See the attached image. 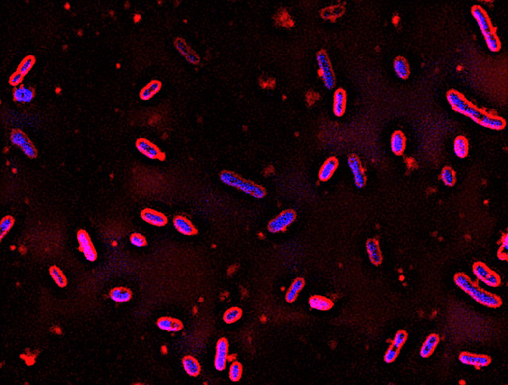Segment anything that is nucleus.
<instances>
[{
    "instance_id": "obj_1",
    "label": "nucleus",
    "mask_w": 508,
    "mask_h": 385,
    "mask_svg": "<svg viewBox=\"0 0 508 385\" xmlns=\"http://www.w3.org/2000/svg\"><path fill=\"white\" fill-rule=\"evenodd\" d=\"M446 100L452 110L471 118L477 124L491 130L500 131L506 126V121L502 117L487 113L480 109L467 100L464 95L455 89L449 90L446 92Z\"/></svg>"
},
{
    "instance_id": "obj_2",
    "label": "nucleus",
    "mask_w": 508,
    "mask_h": 385,
    "mask_svg": "<svg viewBox=\"0 0 508 385\" xmlns=\"http://www.w3.org/2000/svg\"><path fill=\"white\" fill-rule=\"evenodd\" d=\"M471 14L479 26L488 49L492 52L500 51L501 42L496 34V29L492 25L489 15L485 10L479 5H474L472 6Z\"/></svg>"
},
{
    "instance_id": "obj_3",
    "label": "nucleus",
    "mask_w": 508,
    "mask_h": 385,
    "mask_svg": "<svg viewBox=\"0 0 508 385\" xmlns=\"http://www.w3.org/2000/svg\"><path fill=\"white\" fill-rule=\"evenodd\" d=\"M456 285L460 287L462 290L473 297L476 301L489 307H498L501 304V301L497 296L489 294L484 291L477 288L475 284L472 283L471 280L466 275L463 274H456L454 278Z\"/></svg>"
},
{
    "instance_id": "obj_4",
    "label": "nucleus",
    "mask_w": 508,
    "mask_h": 385,
    "mask_svg": "<svg viewBox=\"0 0 508 385\" xmlns=\"http://www.w3.org/2000/svg\"><path fill=\"white\" fill-rule=\"evenodd\" d=\"M220 179L226 185L239 189L256 199H262L266 195V191L262 186L251 182L250 180H244L233 172L224 171L220 174Z\"/></svg>"
},
{
    "instance_id": "obj_5",
    "label": "nucleus",
    "mask_w": 508,
    "mask_h": 385,
    "mask_svg": "<svg viewBox=\"0 0 508 385\" xmlns=\"http://www.w3.org/2000/svg\"><path fill=\"white\" fill-rule=\"evenodd\" d=\"M317 62L319 68V74L325 87L333 89L335 86V76L328 55L325 50H321L317 54Z\"/></svg>"
},
{
    "instance_id": "obj_6",
    "label": "nucleus",
    "mask_w": 508,
    "mask_h": 385,
    "mask_svg": "<svg viewBox=\"0 0 508 385\" xmlns=\"http://www.w3.org/2000/svg\"><path fill=\"white\" fill-rule=\"evenodd\" d=\"M11 141L13 145H16L23 150V153L28 158H36L37 157V150L29 138L21 130L15 129L11 131Z\"/></svg>"
},
{
    "instance_id": "obj_7",
    "label": "nucleus",
    "mask_w": 508,
    "mask_h": 385,
    "mask_svg": "<svg viewBox=\"0 0 508 385\" xmlns=\"http://www.w3.org/2000/svg\"><path fill=\"white\" fill-rule=\"evenodd\" d=\"M296 214L292 210H286L271 220L268 229L271 233H278L284 231L295 221Z\"/></svg>"
},
{
    "instance_id": "obj_8",
    "label": "nucleus",
    "mask_w": 508,
    "mask_h": 385,
    "mask_svg": "<svg viewBox=\"0 0 508 385\" xmlns=\"http://www.w3.org/2000/svg\"><path fill=\"white\" fill-rule=\"evenodd\" d=\"M77 236L79 243V250L85 255V257L89 261L93 262L96 261L98 257L97 252L95 250L88 233L85 230H79Z\"/></svg>"
},
{
    "instance_id": "obj_9",
    "label": "nucleus",
    "mask_w": 508,
    "mask_h": 385,
    "mask_svg": "<svg viewBox=\"0 0 508 385\" xmlns=\"http://www.w3.org/2000/svg\"><path fill=\"white\" fill-rule=\"evenodd\" d=\"M136 147L140 153H142L147 158L153 160L164 161L166 155L157 145L145 138H139L136 141Z\"/></svg>"
},
{
    "instance_id": "obj_10",
    "label": "nucleus",
    "mask_w": 508,
    "mask_h": 385,
    "mask_svg": "<svg viewBox=\"0 0 508 385\" xmlns=\"http://www.w3.org/2000/svg\"><path fill=\"white\" fill-rule=\"evenodd\" d=\"M348 165L353 173L356 186L359 189L363 188L366 185V177L363 168H362V163L360 162L358 156L355 154L349 155V158H348Z\"/></svg>"
},
{
    "instance_id": "obj_11",
    "label": "nucleus",
    "mask_w": 508,
    "mask_h": 385,
    "mask_svg": "<svg viewBox=\"0 0 508 385\" xmlns=\"http://www.w3.org/2000/svg\"><path fill=\"white\" fill-rule=\"evenodd\" d=\"M228 349L229 343L227 340L223 338L218 341L216 345V354H215V367L218 371H223L226 369V364L227 360Z\"/></svg>"
},
{
    "instance_id": "obj_12",
    "label": "nucleus",
    "mask_w": 508,
    "mask_h": 385,
    "mask_svg": "<svg viewBox=\"0 0 508 385\" xmlns=\"http://www.w3.org/2000/svg\"><path fill=\"white\" fill-rule=\"evenodd\" d=\"M141 217L147 223L155 226H164L168 223V219L163 213L151 209L145 208L141 212Z\"/></svg>"
},
{
    "instance_id": "obj_13",
    "label": "nucleus",
    "mask_w": 508,
    "mask_h": 385,
    "mask_svg": "<svg viewBox=\"0 0 508 385\" xmlns=\"http://www.w3.org/2000/svg\"><path fill=\"white\" fill-rule=\"evenodd\" d=\"M347 95L343 88H339L334 94L333 111L335 116L341 117L345 114Z\"/></svg>"
},
{
    "instance_id": "obj_14",
    "label": "nucleus",
    "mask_w": 508,
    "mask_h": 385,
    "mask_svg": "<svg viewBox=\"0 0 508 385\" xmlns=\"http://www.w3.org/2000/svg\"><path fill=\"white\" fill-rule=\"evenodd\" d=\"M174 226L179 232L184 235L192 236L197 234V228L187 219L182 216H176L173 219Z\"/></svg>"
},
{
    "instance_id": "obj_15",
    "label": "nucleus",
    "mask_w": 508,
    "mask_h": 385,
    "mask_svg": "<svg viewBox=\"0 0 508 385\" xmlns=\"http://www.w3.org/2000/svg\"><path fill=\"white\" fill-rule=\"evenodd\" d=\"M157 325L160 329L168 332L180 331L184 327V324L180 319L171 317H161L157 319Z\"/></svg>"
},
{
    "instance_id": "obj_16",
    "label": "nucleus",
    "mask_w": 508,
    "mask_h": 385,
    "mask_svg": "<svg viewBox=\"0 0 508 385\" xmlns=\"http://www.w3.org/2000/svg\"><path fill=\"white\" fill-rule=\"evenodd\" d=\"M35 96V91L33 87L21 85L17 87L13 91L14 100L18 103H29Z\"/></svg>"
},
{
    "instance_id": "obj_17",
    "label": "nucleus",
    "mask_w": 508,
    "mask_h": 385,
    "mask_svg": "<svg viewBox=\"0 0 508 385\" xmlns=\"http://www.w3.org/2000/svg\"><path fill=\"white\" fill-rule=\"evenodd\" d=\"M461 363L465 364H471L473 366L484 367L490 364V358L487 356L482 355H473V354L463 353L459 358Z\"/></svg>"
},
{
    "instance_id": "obj_18",
    "label": "nucleus",
    "mask_w": 508,
    "mask_h": 385,
    "mask_svg": "<svg viewBox=\"0 0 508 385\" xmlns=\"http://www.w3.org/2000/svg\"><path fill=\"white\" fill-rule=\"evenodd\" d=\"M406 148V137L402 131H396L393 133L391 138V149L397 156L403 154Z\"/></svg>"
},
{
    "instance_id": "obj_19",
    "label": "nucleus",
    "mask_w": 508,
    "mask_h": 385,
    "mask_svg": "<svg viewBox=\"0 0 508 385\" xmlns=\"http://www.w3.org/2000/svg\"><path fill=\"white\" fill-rule=\"evenodd\" d=\"M175 46L176 49L180 51V54L192 64H198L199 62V58L197 54L191 50L190 47L187 45L186 42L182 38H176L175 40Z\"/></svg>"
},
{
    "instance_id": "obj_20",
    "label": "nucleus",
    "mask_w": 508,
    "mask_h": 385,
    "mask_svg": "<svg viewBox=\"0 0 508 385\" xmlns=\"http://www.w3.org/2000/svg\"><path fill=\"white\" fill-rule=\"evenodd\" d=\"M366 249H367L368 257L373 265H378L382 262V254L380 252L377 240L369 239L366 243Z\"/></svg>"
},
{
    "instance_id": "obj_21",
    "label": "nucleus",
    "mask_w": 508,
    "mask_h": 385,
    "mask_svg": "<svg viewBox=\"0 0 508 385\" xmlns=\"http://www.w3.org/2000/svg\"><path fill=\"white\" fill-rule=\"evenodd\" d=\"M339 165L338 159L335 157H331L324 162L319 172V179L322 181H327L334 174L335 170Z\"/></svg>"
},
{
    "instance_id": "obj_22",
    "label": "nucleus",
    "mask_w": 508,
    "mask_h": 385,
    "mask_svg": "<svg viewBox=\"0 0 508 385\" xmlns=\"http://www.w3.org/2000/svg\"><path fill=\"white\" fill-rule=\"evenodd\" d=\"M393 68L397 76L401 79L407 80L409 78L411 73L409 63L403 56H397L396 58L395 59Z\"/></svg>"
},
{
    "instance_id": "obj_23",
    "label": "nucleus",
    "mask_w": 508,
    "mask_h": 385,
    "mask_svg": "<svg viewBox=\"0 0 508 385\" xmlns=\"http://www.w3.org/2000/svg\"><path fill=\"white\" fill-rule=\"evenodd\" d=\"M132 292L124 287H116L110 291V298L117 302H128L132 298Z\"/></svg>"
},
{
    "instance_id": "obj_24",
    "label": "nucleus",
    "mask_w": 508,
    "mask_h": 385,
    "mask_svg": "<svg viewBox=\"0 0 508 385\" xmlns=\"http://www.w3.org/2000/svg\"><path fill=\"white\" fill-rule=\"evenodd\" d=\"M184 370L191 377H197L200 374L201 366L198 360L194 357L187 355L182 360Z\"/></svg>"
},
{
    "instance_id": "obj_25",
    "label": "nucleus",
    "mask_w": 508,
    "mask_h": 385,
    "mask_svg": "<svg viewBox=\"0 0 508 385\" xmlns=\"http://www.w3.org/2000/svg\"><path fill=\"white\" fill-rule=\"evenodd\" d=\"M454 153L458 158H465L469 154V141L463 135H459L455 138L453 143Z\"/></svg>"
},
{
    "instance_id": "obj_26",
    "label": "nucleus",
    "mask_w": 508,
    "mask_h": 385,
    "mask_svg": "<svg viewBox=\"0 0 508 385\" xmlns=\"http://www.w3.org/2000/svg\"><path fill=\"white\" fill-rule=\"evenodd\" d=\"M309 304L313 309L319 311H328L332 308L333 302L331 300L320 296H314L309 300Z\"/></svg>"
},
{
    "instance_id": "obj_27",
    "label": "nucleus",
    "mask_w": 508,
    "mask_h": 385,
    "mask_svg": "<svg viewBox=\"0 0 508 385\" xmlns=\"http://www.w3.org/2000/svg\"><path fill=\"white\" fill-rule=\"evenodd\" d=\"M49 272H50V275H51L53 280L60 288H65L66 287L67 284H68V280H67L66 276H65L62 270L60 268L57 267L56 265H52V266H50Z\"/></svg>"
},
{
    "instance_id": "obj_28",
    "label": "nucleus",
    "mask_w": 508,
    "mask_h": 385,
    "mask_svg": "<svg viewBox=\"0 0 508 385\" xmlns=\"http://www.w3.org/2000/svg\"><path fill=\"white\" fill-rule=\"evenodd\" d=\"M161 87V83L160 81H151L146 87H144L140 93V97L143 100H149L153 97V95L157 94L160 91Z\"/></svg>"
},
{
    "instance_id": "obj_29",
    "label": "nucleus",
    "mask_w": 508,
    "mask_h": 385,
    "mask_svg": "<svg viewBox=\"0 0 508 385\" xmlns=\"http://www.w3.org/2000/svg\"><path fill=\"white\" fill-rule=\"evenodd\" d=\"M304 286V280L302 278H298L293 284H291L289 290L287 291L286 294V301L287 302H293L297 298L299 292L303 289Z\"/></svg>"
},
{
    "instance_id": "obj_30",
    "label": "nucleus",
    "mask_w": 508,
    "mask_h": 385,
    "mask_svg": "<svg viewBox=\"0 0 508 385\" xmlns=\"http://www.w3.org/2000/svg\"><path fill=\"white\" fill-rule=\"evenodd\" d=\"M438 342H439V337L438 335L431 334V335L429 336L425 343L423 344V346L422 347L421 351H420L421 356L423 357V358H427V357L430 356V354L434 351L436 346L438 345Z\"/></svg>"
},
{
    "instance_id": "obj_31",
    "label": "nucleus",
    "mask_w": 508,
    "mask_h": 385,
    "mask_svg": "<svg viewBox=\"0 0 508 385\" xmlns=\"http://www.w3.org/2000/svg\"><path fill=\"white\" fill-rule=\"evenodd\" d=\"M441 179L446 186H453L456 180V172L450 166H446L442 168Z\"/></svg>"
},
{
    "instance_id": "obj_32",
    "label": "nucleus",
    "mask_w": 508,
    "mask_h": 385,
    "mask_svg": "<svg viewBox=\"0 0 508 385\" xmlns=\"http://www.w3.org/2000/svg\"><path fill=\"white\" fill-rule=\"evenodd\" d=\"M15 222V218L13 216H6L2 218L0 222V240H2L7 233L11 230Z\"/></svg>"
},
{
    "instance_id": "obj_33",
    "label": "nucleus",
    "mask_w": 508,
    "mask_h": 385,
    "mask_svg": "<svg viewBox=\"0 0 508 385\" xmlns=\"http://www.w3.org/2000/svg\"><path fill=\"white\" fill-rule=\"evenodd\" d=\"M36 59L35 57L31 55L27 56V57L23 59V61L19 64V68L17 72L21 73L25 77L27 73H29V71L31 70L33 65L35 64Z\"/></svg>"
},
{
    "instance_id": "obj_34",
    "label": "nucleus",
    "mask_w": 508,
    "mask_h": 385,
    "mask_svg": "<svg viewBox=\"0 0 508 385\" xmlns=\"http://www.w3.org/2000/svg\"><path fill=\"white\" fill-rule=\"evenodd\" d=\"M242 309L238 308V307H232L226 311L225 314L223 315V320L225 323L230 324V323L238 321V319L242 317Z\"/></svg>"
},
{
    "instance_id": "obj_35",
    "label": "nucleus",
    "mask_w": 508,
    "mask_h": 385,
    "mask_svg": "<svg viewBox=\"0 0 508 385\" xmlns=\"http://www.w3.org/2000/svg\"><path fill=\"white\" fill-rule=\"evenodd\" d=\"M490 272L491 270L481 262H477L473 265V274H475L478 280L483 281L490 274Z\"/></svg>"
},
{
    "instance_id": "obj_36",
    "label": "nucleus",
    "mask_w": 508,
    "mask_h": 385,
    "mask_svg": "<svg viewBox=\"0 0 508 385\" xmlns=\"http://www.w3.org/2000/svg\"><path fill=\"white\" fill-rule=\"evenodd\" d=\"M242 374V365L239 362H233L229 369V378L232 381H238Z\"/></svg>"
},
{
    "instance_id": "obj_37",
    "label": "nucleus",
    "mask_w": 508,
    "mask_h": 385,
    "mask_svg": "<svg viewBox=\"0 0 508 385\" xmlns=\"http://www.w3.org/2000/svg\"><path fill=\"white\" fill-rule=\"evenodd\" d=\"M130 241L131 244L134 245L135 247H145L147 245L145 237L139 233H134L131 234L130 237Z\"/></svg>"
},
{
    "instance_id": "obj_38",
    "label": "nucleus",
    "mask_w": 508,
    "mask_h": 385,
    "mask_svg": "<svg viewBox=\"0 0 508 385\" xmlns=\"http://www.w3.org/2000/svg\"><path fill=\"white\" fill-rule=\"evenodd\" d=\"M484 282V284L490 286V287H497L500 285V279L499 277V275L494 273V272H490V274L487 275V277L483 280Z\"/></svg>"
},
{
    "instance_id": "obj_39",
    "label": "nucleus",
    "mask_w": 508,
    "mask_h": 385,
    "mask_svg": "<svg viewBox=\"0 0 508 385\" xmlns=\"http://www.w3.org/2000/svg\"><path fill=\"white\" fill-rule=\"evenodd\" d=\"M407 340V333L405 331H399L397 333L393 341V346L394 348L399 350Z\"/></svg>"
},
{
    "instance_id": "obj_40",
    "label": "nucleus",
    "mask_w": 508,
    "mask_h": 385,
    "mask_svg": "<svg viewBox=\"0 0 508 385\" xmlns=\"http://www.w3.org/2000/svg\"><path fill=\"white\" fill-rule=\"evenodd\" d=\"M397 355H398V350L392 346L384 355V360L387 363H392L395 360Z\"/></svg>"
},
{
    "instance_id": "obj_41",
    "label": "nucleus",
    "mask_w": 508,
    "mask_h": 385,
    "mask_svg": "<svg viewBox=\"0 0 508 385\" xmlns=\"http://www.w3.org/2000/svg\"><path fill=\"white\" fill-rule=\"evenodd\" d=\"M508 234L504 236V239L502 241V245H501V247H500V250H499V257L501 259L508 258Z\"/></svg>"
},
{
    "instance_id": "obj_42",
    "label": "nucleus",
    "mask_w": 508,
    "mask_h": 385,
    "mask_svg": "<svg viewBox=\"0 0 508 385\" xmlns=\"http://www.w3.org/2000/svg\"><path fill=\"white\" fill-rule=\"evenodd\" d=\"M23 78H24V76H23V75H22L21 73H19V72H15V73H14L11 77H10L9 83H10V84H11L12 87H18V86L22 83Z\"/></svg>"
}]
</instances>
